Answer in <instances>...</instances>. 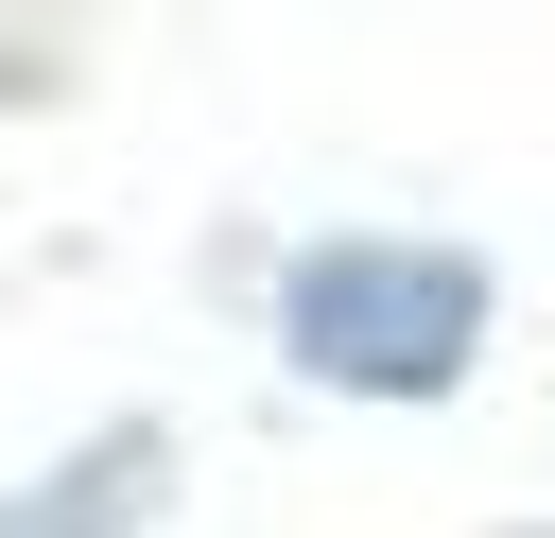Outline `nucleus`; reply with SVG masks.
<instances>
[{
  "mask_svg": "<svg viewBox=\"0 0 555 538\" xmlns=\"http://www.w3.org/2000/svg\"><path fill=\"white\" fill-rule=\"evenodd\" d=\"M278 330H295V364H330V382H364V399H416V382L468 364L486 278L434 260V243H330V260H295Z\"/></svg>",
  "mask_w": 555,
  "mask_h": 538,
  "instance_id": "f257e3e1",
  "label": "nucleus"
}]
</instances>
